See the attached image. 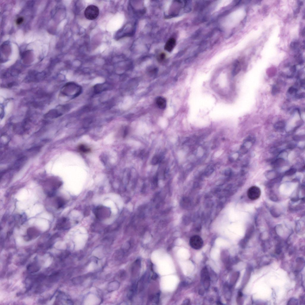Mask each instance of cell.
I'll return each mask as SVG.
<instances>
[{"label":"cell","instance_id":"23","mask_svg":"<svg viewBox=\"0 0 305 305\" xmlns=\"http://www.w3.org/2000/svg\"><path fill=\"white\" fill-rule=\"evenodd\" d=\"M291 71L293 73H295L296 70V66L295 65H294L291 67L290 69Z\"/></svg>","mask_w":305,"mask_h":305},{"label":"cell","instance_id":"26","mask_svg":"<svg viewBox=\"0 0 305 305\" xmlns=\"http://www.w3.org/2000/svg\"><path fill=\"white\" fill-rule=\"evenodd\" d=\"M298 6H299L300 7L301 6H302V5H303V2L302 1H298Z\"/></svg>","mask_w":305,"mask_h":305},{"label":"cell","instance_id":"15","mask_svg":"<svg viewBox=\"0 0 305 305\" xmlns=\"http://www.w3.org/2000/svg\"><path fill=\"white\" fill-rule=\"evenodd\" d=\"M162 158L161 156L155 155L153 157L151 161V164L156 165L162 161Z\"/></svg>","mask_w":305,"mask_h":305},{"label":"cell","instance_id":"25","mask_svg":"<svg viewBox=\"0 0 305 305\" xmlns=\"http://www.w3.org/2000/svg\"><path fill=\"white\" fill-rule=\"evenodd\" d=\"M158 275L156 273H154L153 274L152 277V279L153 280H156L158 278Z\"/></svg>","mask_w":305,"mask_h":305},{"label":"cell","instance_id":"28","mask_svg":"<svg viewBox=\"0 0 305 305\" xmlns=\"http://www.w3.org/2000/svg\"><path fill=\"white\" fill-rule=\"evenodd\" d=\"M301 34H302V36H304V35H305V29H304H304H303V30L302 32V33H301Z\"/></svg>","mask_w":305,"mask_h":305},{"label":"cell","instance_id":"18","mask_svg":"<svg viewBox=\"0 0 305 305\" xmlns=\"http://www.w3.org/2000/svg\"><path fill=\"white\" fill-rule=\"evenodd\" d=\"M160 296V293H158L154 296H153L151 299L152 300L154 301L155 304H157L159 302Z\"/></svg>","mask_w":305,"mask_h":305},{"label":"cell","instance_id":"21","mask_svg":"<svg viewBox=\"0 0 305 305\" xmlns=\"http://www.w3.org/2000/svg\"><path fill=\"white\" fill-rule=\"evenodd\" d=\"M279 88L276 86L274 85L272 87V93L275 95L279 92Z\"/></svg>","mask_w":305,"mask_h":305},{"label":"cell","instance_id":"2","mask_svg":"<svg viewBox=\"0 0 305 305\" xmlns=\"http://www.w3.org/2000/svg\"><path fill=\"white\" fill-rule=\"evenodd\" d=\"M99 10L97 6L90 5L88 6L84 11V15L86 19L89 20H95L99 16Z\"/></svg>","mask_w":305,"mask_h":305},{"label":"cell","instance_id":"22","mask_svg":"<svg viewBox=\"0 0 305 305\" xmlns=\"http://www.w3.org/2000/svg\"><path fill=\"white\" fill-rule=\"evenodd\" d=\"M23 21L24 19L23 18H22V17L19 18L17 19V20L16 23L18 25L20 24H21L23 22Z\"/></svg>","mask_w":305,"mask_h":305},{"label":"cell","instance_id":"3","mask_svg":"<svg viewBox=\"0 0 305 305\" xmlns=\"http://www.w3.org/2000/svg\"><path fill=\"white\" fill-rule=\"evenodd\" d=\"M94 214L96 218L100 220L108 218L111 214V211L108 208L104 206H99L95 210Z\"/></svg>","mask_w":305,"mask_h":305},{"label":"cell","instance_id":"14","mask_svg":"<svg viewBox=\"0 0 305 305\" xmlns=\"http://www.w3.org/2000/svg\"><path fill=\"white\" fill-rule=\"evenodd\" d=\"M106 87L103 84H99L95 86L94 87V91L96 93H98L102 92L106 88Z\"/></svg>","mask_w":305,"mask_h":305},{"label":"cell","instance_id":"10","mask_svg":"<svg viewBox=\"0 0 305 305\" xmlns=\"http://www.w3.org/2000/svg\"><path fill=\"white\" fill-rule=\"evenodd\" d=\"M157 105L160 109H164L166 106V101L164 98L158 97L156 100Z\"/></svg>","mask_w":305,"mask_h":305},{"label":"cell","instance_id":"11","mask_svg":"<svg viewBox=\"0 0 305 305\" xmlns=\"http://www.w3.org/2000/svg\"><path fill=\"white\" fill-rule=\"evenodd\" d=\"M55 205L57 208H60L65 205V200L61 197L56 198L55 201Z\"/></svg>","mask_w":305,"mask_h":305},{"label":"cell","instance_id":"27","mask_svg":"<svg viewBox=\"0 0 305 305\" xmlns=\"http://www.w3.org/2000/svg\"><path fill=\"white\" fill-rule=\"evenodd\" d=\"M189 303V300H188V299H187L184 301L183 304H187L188 303Z\"/></svg>","mask_w":305,"mask_h":305},{"label":"cell","instance_id":"9","mask_svg":"<svg viewBox=\"0 0 305 305\" xmlns=\"http://www.w3.org/2000/svg\"><path fill=\"white\" fill-rule=\"evenodd\" d=\"M27 237L28 239H31L37 237L40 234L39 231L35 228H30L27 231Z\"/></svg>","mask_w":305,"mask_h":305},{"label":"cell","instance_id":"4","mask_svg":"<svg viewBox=\"0 0 305 305\" xmlns=\"http://www.w3.org/2000/svg\"><path fill=\"white\" fill-rule=\"evenodd\" d=\"M201 282L205 289L208 290L209 288L211 282V278L207 268H203L201 270Z\"/></svg>","mask_w":305,"mask_h":305},{"label":"cell","instance_id":"12","mask_svg":"<svg viewBox=\"0 0 305 305\" xmlns=\"http://www.w3.org/2000/svg\"><path fill=\"white\" fill-rule=\"evenodd\" d=\"M241 70V66L239 62L238 61L236 62L234 65V68L232 72V75L233 76H235L237 75Z\"/></svg>","mask_w":305,"mask_h":305},{"label":"cell","instance_id":"5","mask_svg":"<svg viewBox=\"0 0 305 305\" xmlns=\"http://www.w3.org/2000/svg\"><path fill=\"white\" fill-rule=\"evenodd\" d=\"M189 243L191 247L196 250L201 249L203 245V239L198 235L192 236L190 238Z\"/></svg>","mask_w":305,"mask_h":305},{"label":"cell","instance_id":"6","mask_svg":"<svg viewBox=\"0 0 305 305\" xmlns=\"http://www.w3.org/2000/svg\"><path fill=\"white\" fill-rule=\"evenodd\" d=\"M261 194V191L259 187L253 186L248 189L247 195L249 199L255 200L259 199Z\"/></svg>","mask_w":305,"mask_h":305},{"label":"cell","instance_id":"16","mask_svg":"<svg viewBox=\"0 0 305 305\" xmlns=\"http://www.w3.org/2000/svg\"><path fill=\"white\" fill-rule=\"evenodd\" d=\"M298 92V89L297 88L294 87H291L289 88L287 92L289 94H294L295 96L296 94H297Z\"/></svg>","mask_w":305,"mask_h":305},{"label":"cell","instance_id":"20","mask_svg":"<svg viewBox=\"0 0 305 305\" xmlns=\"http://www.w3.org/2000/svg\"><path fill=\"white\" fill-rule=\"evenodd\" d=\"M166 56L165 53H162L159 55L158 56V60L159 61H162L165 60L166 58Z\"/></svg>","mask_w":305,"mask_h":305},{"label":"cell","instance_id":"24","mask_svg":"<svg viewBox=\"0 0 305 305\" xmlns=\"http://www.w3.org/2000/svg\"><path fill=\"white\" fill-rule=\"evenodd\" d=\"M296 170L294 169H292L291 170H289V171L287 172V174H288V175L292 174L293 173H295Z\"/></svg>","mask_w":305,"mask_h":305},{"label":"cell","instance_id":"17","mask_svg":"<svg viewBox=\"0 0 305 305\" xmlns=\"http://www.w3.org/2000/svg\"><path fill=\"white\" fill-rule=\"evenodd\" d=\"M285 124L283 121H280L277 122L275 124V127L277 129H282L285 127Z\"/></svg>","mask_w":305,"mask_h":305},{"label":"cell","instance_id":"7","mask_svg":"<svg viewBox=\"0 0 305 305\" xmlns=\"http://www.w3.org/2000/svg\"><path fill=\"white\" fill-rule=\"evenodd\" d=\"M68 220L66 218H63L58 220L57 223L55 230H61L66 229L68 227Z\"/></svg>","mask_w":305,"mask_h":305},{"label":"cell","instance_id":"19","mask_svg":"<svg viewBox=\"0 0 305 305\" xmlns=\"http://www.w3.org/2000/svg\"><path fill=\"white\" fill-rule=\"evenodd\" d=\"M299 45V43L297 41H294L291 43L290 47L291 49L293 50H295L297 49Z\"/></svg>","mask_w":305,"mask_h":305},{"label":"cell","instance_id":"1","mask_svg":"<svg viewBox=\"0 0 305 305\" xmlns=\"http://www.w3.org/2000/svg\"><path fill=\"white\" fill-rule=\"evenodd\" d=\"M65 88L66 91V92H64L65 94L70 96L72 99L78 97L82 92V87L74 82L69 83L65 85Z\"/></svg>","mask_w":305,"mask_h":305},{"label":"cell","instance_id":"8","mask_svg":"<svg viewBox=\"0 0 305 305\" xmlns=\"http://www.w3.org/2000/svg\"><path fill=\"white\" fill-rule=\"evenodd\" d=\"M176 44V41L174 38H171L167 41L165 46V50L170 52L173 51Z\"/></svg>","mask_w":305,"mask_h":305},{"label":"cell","instance_id":"13","mask_svg":"<svg viewBox=\"0 0 305 305\" xmlns=\"http://www.w3.org/2000/svg\"><path fill=\"white\" fill-rule=\"evenodd\" d=\"M78 149L80 152L84 153H89L91 151L90 148L83 144L80 145L78 146Z\"/></svg>","mask_w":305,"mask_h":305}]
</instances>
